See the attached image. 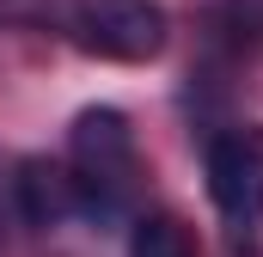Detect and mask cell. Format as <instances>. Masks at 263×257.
Segmentation results:
<instances>
[{
    "label": "cell",
    "instance_id": "cell-2",
    "mask_svg": "<svg viewBox=\"0 0 263 257\" xmlns=\"http://www.w3.org/2000/svg\"><path fill=\"white\" fill-rule=\"evenodd\" d=\"M67 37H73V49H86L98 62H153L165 49L172 25H165L159 0H80Z\"/></svg>",
    "mask_w": 263,
    "mask_h": 257
},
{
    "label": "cell",
    "instance_id": "cell-6",
    "mask_svg": "<svg viewBox=\"0 0 263 257\" xmlns=\"http://www.w3.org/2000/svg\"><path fill=\"white\" fill-rule=\"evenodd\" d=\"M129 257H196V251H190V233L172 214H147V221H135Z\"/></svg>",
    "mask_w": 263,
    "mask_h": 257
},
{
    "label": "cell",
    "instance_id": "cell-4",
    "mask_svg": "<svg viewBox=\"0 0 263 257\" xmlns=\"http://www.w3.org/2000/svg\"><path fill=\"white\" fill-rule=\"evenodd\" d=\"M18 214L31 227H55L67 214H80V184L67 166H49V159H25L18 166Z\"/></svg>",
    "mask_w": 263,
    "mask_h": 257
},
{
    "label": "cell",
    "instance_id": "cell-3",
    "mask_svg": "<svg viewBox=\"0 0 263 257\" xmlns=\"http://www.w3.org/2000/svg\"><path fill=\"white\" fill-rule=\"evenodd\" d=\"M208 196L227 221L251 227L263 221V123H233L208 141Z\"/></svg>",
    "mask_w": 263,
    "mask_h": 257
},
{
    "label": "cell",
    "instance_id": "cell-7",
    "mask_svg": "<svg viewBox=\"0 0 263 257\" xmlns=\"http://www.w3.org/2000/svg\"><path fill=\"white\" fill-rule=\"evenodd\" d=\"M214 31L227 43H263V0H220L214 6Z\"/></svg>",
    "mask_w": 263,
    "mask_h": 257
},
{
    "label": "cell",
    "instance_id": "cell-1",
    "mask_svg": "<svg viewBox=\"0 0 263 257\" xmlns=\"http://www.w3.org/2000/svg\"><path fill=\"white\" fill-rule=\"evenodd\" d=\"M129 172H135V128H129V117L110 111V104L80 111V123H73V184H80V214H117Z\"/></svg>",
    "mask_w": 263,
    "mask_h": 257
},
{
    "label": "cell",
    "instance_id": "cell-5",
    "mask_svg": "<svg viewBox=\"0 0 263 257\" xmlns=\"http://www.w3.org/2000/svg\"><path fill=\"white\" fill-rule=\"evenodd\" d=\"M73 6L80 0H0V25H12V31H62L67 37Z\"/></svg>",
    "mask_w": 263,
    "mask_h": 257
}]
</instances>
